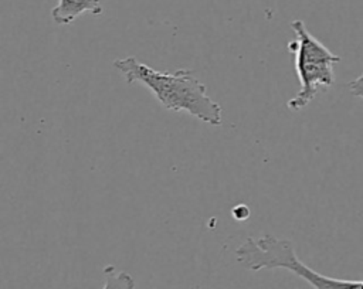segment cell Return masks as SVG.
Wrapping results in <instances>:
<instances>
[{
    "mask_svg": "<svg viewBox=\"0 0 363 289\" xmlns=\"http://www.w3.org/2000/svg\"><path fill=\"white\" fill-rule=\"evenodd\" d=\"M113 67L128 84H142L152 91L155 98L169 110L187 112L211 126L223 123V109L218 102L207 95V88L190 69L174 72L156 71L135 57L118 58Z\"/></svg>",
    "mask_w": 363,
    "mask_h": 289,
    "instance_id": "cell-1",
    "label": "cell"
},
{
    "mask_svg": "<svg viewBox=\"0 0 363 289\" xmlns=\"http://www.w3.org/2000/svg\"><path fill=\"white\" fill-rule=\"evenodd\" d=\"M237 261L250 271L286 269L305 279L313 289H363V279H339L325 276L308 265L296 255L289 239L265 234L259 238L248 237L235 249Z\"/></svg>",
    "mask_w": 363,
    "mask_h": 289,
    "instance_id": "cell-2",
    "label": "cell"
},
{
    "mask_svg": "<svg viewBox=\"0 0 363 289\" xmlns=\"http://www.w3.org/2000/svg\"><path fill=\"white\" fill-rule=\"evenodd\" d=\"M291 28L295 33V40L288 42V50L294 54L295 71L301 88L288 101L286 106L291 110H299L309 105L320 89L333 85V67L340 61V57L330 52L329 48L316 40L302 20H294Z\"/></svg>",
    "mask_w": 363,
    "mask_h": 289,
    "instance_id": "cell-3",
    "label": "cell"
},
{
    "mask_svg": "<svg viewBox=\"0 0 363 289\" xmlns=\"http://www.w3.org/2000/svg\"><path fill=\"white\" fill-rule=\"evenodd\" d=\"M98 16L104 11L99 0H60L51 10L52 20L60 26L71 24L82 13Z\"/></svg>",
    "mask_w": 363,
    "mask_h": 289,
    "instance_id": "cell-4",
    "label": "cell"
},
{
    "mask_svg": "<svg viewBox=\"0 0 363 289\" xmlns=\"http://www.w3.org/2000/svg\"><path fill=\"white\" fill-rule=\"evenodd\" d=\"M105 282L102 289H135L133 278L125 271H116L113 265L104 268Z\"/></svg>",
    "mask_w": 363,
    "mask_h": 289,
    "instance_id": "cell-5",
    "label": "cell"
},
{
    "mask_svg": "<svg viewBox=\"0 0 363 289\" xmlns=\"http://www.w3.org/2000/svg\"><path fill=\"white\" fill-rule=\"evenodd\" d=\"M347 86H349V91L352 92V95L363 99V72L357 78L352 79Z\"/></svg>",
    "mask_w": 363,
    "mask_h": 289,
    "instance_id": "cell-6",
    "label": "cell"
},
{
    "mask_svg": "<svg viewBox=\"0 0 363 289\" xmlns=\"http://www.w3.org/2000/svg\"><path fill=\"white\" fill-rule=\"evenodd\" d=\"M233 217L235 220H240V221H244L250 217V208L245 205V204H238L233 208Z\"/></svg>",
    "mask_w": 363,
    "mask_h": 289,
    "instance_id": "cell-7",
    "label": "cell"
}]
</instances>
